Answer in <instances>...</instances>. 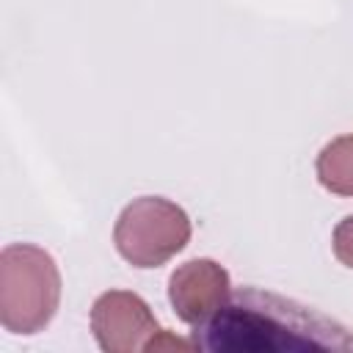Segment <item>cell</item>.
I'll return each mask as SVG.
<instances>
[{"label":"cell","instance_id":"cell-5","mask_svg":"<svg viewBox=\"0 0 353 353\" xmlns=\"http://www.w3.org/2000/svg\"><path fill=\"white\" fill-rule=\"evenodd\" d=\"M229 295V273L215 259H188L168 279V301L176 317L190 328H199L210 317H215Z\"/></svg>","mask_w":353,"mask_h":353},{"label":"cell","instance_id":"cell-4","mask_svg":"<svg viewBox=\"0 0 353 353\" xmlns=\"http://www.w3.org/2000/svg\"><path fill=\"white\" fill-rule=\"evenodd\" d=\"M91 331L105 353H132L157 347H185L188 342L157 325L149 303L127 290H108L91 306Z\"/></svg>","mask_w":353,"mask_h":353},{"label":"cell","instance_id":"cell-7","mask_svg":"<svg viewBox=\"0 0 353 353\" xmlns=\"http://www.w3.org/2000/svg\"><path fill=\"white\" fill-rule=\"evenodd\" d=\"M331 245H334V256L353 270V215L342 218L334 229V237H331Z\"/></svg>","mask_w":353,"mask_h":353},{"label":"cell","instance_id":"cell-3","mask_svg":"<svg viewBox=\"0 0 353 353\" xmlns=\"http://www.w3.org/2000/svg\"><path fill=\"white\" fill-rule=\"evenodd\" d=\"M188 212L163 196L132 199L113 226L116 251L132 268H160L171 256H176L188 245Z\"/></svg>","mask_w":353,"mask_h":353},{"label":"cell","instance_id":"cell-2","mask_svg":"<svg viewBox=\"0 0 353 353\" xmlns=\"http://www.w3.org/2000/svg\"><path fill=\"white\" fill-rule=\"evenodd\" d=\"M61 273L55 259L30 243H11L0 254V323L8 334L33 336L55 317Z\"/></svg>","mask_w":353,"mask_h":353},{"label":"cell","instance_id":"cell-6","mask_svg":"<svg viewBox=\"0 0 353 353\" xmlns=\"http://www.w3.org/2000/svg\"><path fill=\"white\" fill-rule=\"evenodd\" d=\"M317 182L336 196H353V135L328 141L314 163Z\"/></svg>","mask_w":353,"mask_h":353},{"label":"cell","instance_id":"cell-1","mask_svg":"<svg viewBox=\"0 0 353 353\" xmlns=\"http://www.w3.org/2000/svg\"><path fill=\"white\" fill-rule=\"evenodd\" d=\"M190 345L215 353L350 350L353 334L325 314L265 290H237L215 317L193 328Z\"/></svg>","mask_w":353,"mask_h":353}]
</instances>
